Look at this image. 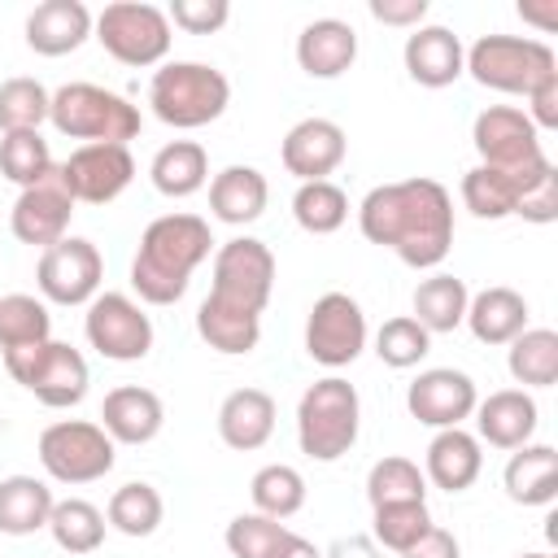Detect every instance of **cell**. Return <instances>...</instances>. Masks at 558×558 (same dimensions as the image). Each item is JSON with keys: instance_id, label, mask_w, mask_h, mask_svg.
Instances as JSON below:
<instances>
[{"instance_id": "cell-1", "label": "cell", "mask_w": 558, "mask_h": 558, "mask_svg": "<svg viewBox=\"0 0 558 558\" xmlns=\"http://www.w3.org/2000/svg\"><path fill=\"white\" fill-rule=\"evenodd\" d=\"M357 227L371 244L392 248L405 266L432 270L453 248V196L436 179H401L366 192Z\"/></svg>"}, {"instance_id": "cell-2", "label": "cell", "mask_w": 558, "mask_h": 558, "mask_svg": "<svg viewBox=\"0 0 558 558\" xmlns=\"http://www.w3.org/2000/svg\"><path fill=\"white\" fill-rule=\"evenodd\" d=\"M209 248H214V235L205 218L161 214L140 235V253L131 262V288L148 305H174L187 292L192 270L209 257Z\"/></svg>"}, {"instance_id": "cell-3", "label": "cell", "mask_w": 558, "mask_h": 558, "mask_svg": "<svg viewBox=\"0 0 558 558\" xmlns=\"http://www.w3.org/2000/svg\"><path fill=\"white\" fill-rule=\"evenodd\" d=\"M148 105L153 113L174 126V131H196L209 126L214 118L227 113L231 105V83L222 70L205 65V61H170L153 74L148 83Z\"/></svg>"}, {"instance_id": "cell-4", "label": "cell", "mask_w": 558, "mask_h": 558, "mask_svg": "<svg viewBox=\"0 0 558 558\" xmlns=\"http://www.w3.org/2000/svg\"><path fill=\"white\" fill-rule=\"evenodd\" d=\"M357 427H362V401L357 388L340 375L314 379L301 392L296 405V440L301 453L314 462H336L357 445Z\"/></svg>"}, {"instance_id": "cell-5", "label": "cell", "mask_w": 558, "mask_h": 558, "mask_svg": "<svg viewBox=\"0 0 558 558\" xmlns=\"http://www.w3.org/2000/svg\"><path fill=\"white\" fill-rule=\"evenodd\" d=\"M48 122L61 135L83 140V144H126L140 135V109L100 83L57 87L52 105H48Z\"/></svg>"}, {"instance_id": "cell-6", "label": "cell", "mask_w": 558, "mask_h": 558, "mask_svg": "<svg viewBox=\"0 0 558 558\" xmlns=\"http://www.w3.org/2000/svg\"><path fill=\"white\" fill-rule=\"evenodd\" d=\"M462 70H471V78L480 87H493V92H506V96H532L545 78L558 74V57L541 39L484 35V39L471 44Z\"/></svg>"}, {"instance_id": "cell-7", "label": "cell", "mask_w": 558, "mask_h": 558, "mask_svg": "<svg viewBox=\"0 0 558 558\" xmlns=\"http://www.w3.org/2000/svg\"><path fill=\"white\" fill-rule=\"evenodd\" d=\"M4 371L35 392V401H44L48 410H70L87 397V357L74 344L61 340H44V344H22L4 353Z\"/></svg>"}, {"instance_id": "cell-8", "label": "cell", "mask_w": 558, "mask_h": 558, "mask_svg": "<svg viewBox=\"0 0 558 558\" xmlns=\"http://www.w3.org/2000/svg\"><path fill=\"white\" fill-rule=\"evenodd\" d=\"M100 48L122 65H157L170 52V17L157 4L144 0H113L96 17Z\"/></svg>"}, {"instance_id": "cell-9", "label": "cell", "mask_w": 558, "mask_h": 558, "mask_svg": "<svg viewBox=\"0 0 558 558\" xmlns=\"http://www.w3.org/2000/svg\"><path fill=\"white\" fill-rule=\"evenodd\" d=\"M113 440L100 423L61 418L39 432V462L57 484H92L113 471Z\"/></svg>"}, {"instance_id": "cell-10", "label": "cell", "mask_w": 558, "mask_h": 558, "mask_svg": "<svg viewBox=\"0 0 558 558\" xmlns=\"http://www.w3.org/2000/svg\"><path fill=\"white\" fill-rule=\"evenodd\" d=\"M270 288H275V253L262 240L235 235V240L218 244L209 296H218V301H227L235 310L262 314L266 301H270Z\"/></svg>"}, {"instance_id": "cell-11", "label": "cell", "mask_w": 558, "mask_h": 558, "mask_svg": "<svg viewBox=\"0 0 558 558\" xmlns=\"http://www.w3.org/2000/svg\"><path fill=\"white\" fill-rule=\"evenodd\" d=\"M87 344L109 362H140L153 349V323L126 292H96L83 318Z\"/></svg>"}, {"instance_id": "cell-12", "label": "cell", "mask_w": 558, "mask_h": 558, "mask_svg": "<svg viewBox=\"0 0 558 558\" xmlns=\"http://www.w3.org/2000/svg\"><path fill=\"white\" fill-rule=\"evenodd\" d=\"M471 144L480 153V166L493 170H532L549 161L541 148V131L514 105H488L471 126Z\"/></svg>"}, {"instance_id": "cell-13", "label": "cell", "mask_w": 558, "mask_h": 558, "mask_svg": "<svg viewBox=\"0 0 558 558\" xmlns=\"http://www.w3.org/2000/svg\"><path fill=\"white\" fill-rule=\"evenodd\" d=\"M366 349V314L349 292H323L305 318V353L318 366H349Z\"/></svg>"}, {"instance_id": "cell-14", "label": "cell", "mask_w": 558, "mask_h": 558, "mask_svg": "<svg viewBox=\"0 0 558 558\" xmlns=\"http://www.w3.org/2000/svg\"><path fill=\"white\" fill-rule=\"evenodd\" d=\"M61 183L74 196V205H109L118 201L135 179V157L126 144H78L61 166Z\"/></svg>"}, {"instance_id": "cell-15", "label": "cell", "mask_w": 558, "mask_h": 558, "mask_svg": "<svg viewBox=\"0 0 558 558\" xmlns=\"http://www.w3.org/2000/svg\"><path fill=\"white\" fill-rule=\"evenodd\" d=\"M105 257L92 240L65 235L39 253V292L52 305H87L100 292Z\"/></svg>"}, {"instance_id": "cell-16", "label": "cell", "mask_w": 558, "mask_h": 558, "mask_svg": "<svg viewBox=\"0 0 558 558\" xmlns=\"http://www.w3.org/2000/svg\"><path fill=\"white\" fill-rule=\"evenodd\" d=\"M70 218H74V196L65 192L61 183V170L52 166L35 187H22V196L13 201V214H9V227L22 244H35V248H48L57 240H65L70 231Z\"/></svg>"}, {"instance_id": "cell-17", "label": "cell", "mask_w": 558, "mask_h": 558, "mask_svg": "<svg viewBox=\"0 0 558 558\" xmlns=\"http://www.w3.org/2000/svg\"><path fill=\"white\" fill-rule=\"evenodd\" d=\"M475 379L466 371L453 366H432L423 371L410 388H405V405L418 423L445 432V427H462V418L475 414Z\"/></svg>"}, {"instance_id": "cell-18", "label": "cell", "mask_w": 558, "mask_h": 558, "mask_svg": "<svg viewBox=\"0 0 558 558\" xmlns=\"http://www.w3.org/2000/svg\"><path fill=\"white\" fill-rule=\"evenodd\" d=\"M344 148H349V140L331 118H301L283 135L279 157H283L288 174H296L301 183H318L344 161Z\"/></svg>"}, {"instance_id": "cell-19", "label": "cell", "mask_w": 558, "mask_h": 558, "mask_svg": "<svg viewBox=\"0 0 558 558\" xmlns=\"http://www.w3.org/2000/svg\"><path fill=\"white\" fill-rule=\"evenodd\" d=\"M554 170V161L545 166H532V170H493V166H475L462 174V205L475 214V218H510L523 201L527 187H536L545 174Z\"/></svg>"}, {"instance_id": "cell-20", "label": "cell", "mask_w": 558, "mask_h": 558, "mask_svg": "<svg viewBox=\"0 0 558 558\" xmlns=\"http://www.w3.org/2000/svg\"><path fill=\"white\" fill-rule=\"evenodd\" d=\"M161 423H166V405L153 388L122 384L100 401V427L109 432L113 445H148L161 432Z\"/></svg>"}, {"instance_id": "cell-21", "label": "cell", "mask_w": 558, "mask_h": 558, "mask_svg": "<svg viewBox=\"0 0 558 558\" xmlns=\"http://www.w3.org/2000/svg\"><path fill=\"white\" fill-rule=\"evenodd\" d=\"M96 17L83 0H44L26 17V44L39 57H65L92 35Z\"/></svg>"}, {"instance_id": "cell-22", "label": "cell", "mask_w": 558, "mask_h": 558, "mask_svg": "<svg viewBox=\"0 0 558 558\" xmlns=\"http://www.w3.org/2000/svg\"><path fill=\"white\" fill-rule=\"evenodd\" d=\"M357 61V31L340 17H314L296 35V65L310 78H340Z\"/></svg>"}, {"instance_id": "cell-23", "label": "cell", "mask_w": 558, "mask_h": 558, "mask_svg": "<svg viewBox=\"0 0 558 558\" xmlns=\"http://www.w3.org/2000/svg\"><path fill=\"white\" fill-rule=\"evenodd\" d=\"M401 57H405V74L418 87H449L466 65L462 39L449 26H414Z\"/></svg>"}, {"instance_id": "cell-24", "label": "cell", "mask_w": 558, "mask_h": 558, "mask_svg": "<svg viewBox=\"0 0 558 558\" xmlns=\"http://www.w3.org/2000/svg\"><path fill=\"white\" fill-rule=\"evenodd\" d=\"M475 440H488L493 449H519L536 432V401L523 388H501L475 401Z\"/></svg>"}, {"instance_id": "cell-25", "label": "cell", "mask_w": 558, "mask_h": 558, "mask_svg": "<svg viewBox=\"0 0 558 558\" xmlns=\"http://www.w3.org/2000/svg\"><path fill=\"white\" fill-rule=\"evenodd\" d=\"M275 432V397L262 388H235L227 392V401L218 405V436L222 445L253 453L270 440Z\"/></svg>"}, {"instance_id": "cell-26", "label": "cell", "mask_w": 558, "mask_h": 558, "mask_svg": "<svg viewBox=\"0 0 558 558\" xmlns=\"http://www.w3.org/2000/svg\"><path fill=\"white\" fill-rule=\"evenodd\" d=\"M266 201H270V183L257 166H227L209 179V209L218 222L231 227L257 222L266 214Z\"/></svg>"}, {"instance_id": "cell-27", "label": "cell", "mask_w": 558, "mask_h": 558, "mask_svg": "<svg viewBox=\"0 0 558 558\" xmlns=\"http://www.w3.org/2000/svg\"><path fill=\"white\" fill-rule=\"evenodd\" d=\"M484 471V453H480V440L462 427H445L432 436L427 445V480L445 493H466Z\"/></svg>"}, {"instance_id": "cell-28", "label": "cell", "mask_w": 558, "mask_h": 558, "mask_svg": "<svg viewBox=\"0 0 558 558\" xmlns=\"http://www.w3.org/2000/svg\"><path fill=\"white\" fill-rule=\"evenodd\" d=\"M462 323L480 344H510L519 331H527V301L514 288H484L466 301Z\"/></svg>"}, {"instance_id": "cell-29", "label": "cell", "mask_w": 558, "mask_h": 558, "mask_svg": "<svg viewBox=\"0 0 558 558\" xmlns=\"http://www.w3.org/2000/svg\"><path fill=\"white\" fill-rule=\"evenodd\" d=\"M506 497L519 506H549L558 497V453L554 445H519L506 462Z\"/></svg>"}, {"instance_id": "cell-30", "label": "cell", "mask_w": 558, "mask_h": 558, "mask_svg": "<svg viewBox=\"0 0 558 558\" xmlns=\"http://www.w3.org/2000/svg\"><path fill=\"white\" fill-rule=\"evenodd\" d=\"M196 331L209 349L227 353V357H240V353H253L257 340H262V314H248V310H235L218 296H205L201 310H196Z\"/></svg>"}, {"instance_id": "cell-31", "label": "cell", "mask_w": 558, "mask_h": 558, "mask_svg": "<svg viewBox=\"0 0 558 558\" xmlns=\"http://www.w3.org/2000/svg\"><path fill=\"white\" fill-rule=\"evenodd\" d=\"M57 497L44 480L35 475H9L0 480V532L4 536H31L39 527H48Z\"/></svg>"}, {"instance_id": "cell-32", "label": "cell", "mask_w": 558, "mask_h": 558, "mask_svg": "<svg viewBox=\"0 0 558 558\" xmlns=\"http://www.w3.org/2000/svg\"><path fill=\"white\" fill-rule=\"evenodd\" d=\"M148 174H153V187L161 196L183 201V196H192V192H201L209 183V157H205V148L196 140H174V144L157 148Z\"/></svg>"}, {"instance_id": "cell-33", "label": "cell", "mask_w": 558, "mask_h": 558, "mask_svg": "<svg viewBox=\"0 0 558 558\" xmlns=\"http://www.w3.org/2000/svg\"><path fill=\"white\" fill-rule=\"evenodd\" d=\"M466 301H471V292H466V283L458 275H432V279H423L414 288V314L410 318L427 336L432 331H453L466 318Z\"/></svg>"}, {"instance_id": "cell-34", "label": "cell", "mask_w": 558, "mask_h": 558, "mask_svg": "<svg viewBox=\"0 0 558 558\" xmlns=\"http://www.w3.org/2000/svg\"><path fill=\"white\" fill-rule=\"evenodd\" d=\"M506 366L519 384L527 388H549L558 379V331L549 327H527L510 340V353H506Z\"/></svg>"}, {"instance_id": "cell-35", "label": "cell", "mask_w": 558, "mask_h": 558, "mask_svg": "<svg viewBox=\"0 0 558 558\" xmlns=\"http://www.w3.org/2000/svg\"><path fill=\"white\" fill-rule=\"evenodd\" d=\"M105 527H109L105 514L83 497H65L48 514V532L65 554H96L105 541Z\"/></svg>"}, {"instance_id": "cell-36", "label": "cell", "mask_w": 558, "mask_h": 558, "mask_svg": "<svg viewBox=\"0 0 558 558\" xmlns=\"http://www.w3.org/2000/svg\"><path fill=\"white\" fill-rule=\"evenodd\" d=\"M161 514H166V501H161V493H157L153 484H144V480L122 484V488L109 497V510H105L109 527H118L122 536H153V532L161 527Z\"/></svg>"}, {"instance_id": "cell-37", "label": "cell", "mask_w": 558, "mask_h": 558, "mask_svg": "<svg viewBox=\"0 0 558 558\" xmlns=\"http://www.w3.org/2000/svg\"><path fill=\"white\" fill-rule=\"evenodd\" d=\"M292 218L301 231L310 235H331L344 227L349 218V196L344 187H336L331 179H318V183H301L296 196H292Z\"/></svg>"}, {"instance_id": "cell-38", "label": "cell", "mask_w": 558, "mask_h": 558, "mask_svg": "<svg viewBox=\"0 0 558 558\" xmlns=\"http://www.w3.org/2000/svg\"><path fill=\"white\" fill-rule=\"evenodd\" d=\"M52 340V314L44 301L26 296V292H9L0 296V353L22 349V344H44Z\"/></svg>"}, {"instance_id": "cell-39", "label": "cell", "mask_w": 558, "mask_h": 558, "mask_svg": "<svg viewBox=\"0 0 558 558\" xmlns=\"http://www.w3.org/2000/svg\"><path fill=\"white\" fill-rule=\"evenodd\" d=\"M248 497L257 506V514H270V519H292L301 506H305V480L296 466H283V462H270L253 475L248 484Z\"/></svg>"}, {"instance_id": "cell-40", "label": "cell", "mask_w": 558, "mask_h": 558, "mask_svg": "<svg viewBox=\"0 0 558 558\" xmlns=\"http://www.w3.org/2000/svg\"><path fill=\"white\" fill-rule=\"evenodd\" d=\"M52 153H48V140L39 131H9L0 140V174L17 187H35L48 170H52Z\"/></svg>"}, {"instance_id": "cell-41", "label": "cell", "mask_w": 558, "mask_h": 558, "mask_svg": "<svg viewBox=\"0 0 558 558\" xmlns=\"http://www.w3.org/2000/svg\"><path fill=\"white\" fill-rule=\"evenodd\" d=\"M366 501L388 506V501H427V475L410 458H379L366 475Z\"/></svg>"}, {"instance_id": "cell-42", "label": "cell", "mask_w": 558, "mask_h": 558, "mask_svg": "<svg viewBox=\"0 0 558 558\" xmlns=\"http://www.w3.org/2000/svg\"><path fill=\"white\" fill-rule=\"evenodd\" d=\"M427 527H432L427 501H388V506H375V519H371L375 545L392 554H405Z\"/></svg>"}, {"instance_id": "cell-43", "label": "cell", "mask_w": 558, "mask_h": 558, "mask_svg": "<svg viewBox=\"0 0 558 558\" xmlns=\"http://www.w3.org/2000/svg\"><path fill=\"white\" fill-rule=\"evenodd\" d=\"M52 92L39 78H4L0 83V131H39L48 118Z\"/></svg>"}, {"instance_id": "cell-44", "label": "cell", "mask_w": 558, "mask_h": 558, "mask_svg": "<svg viewBox=\"0 0 558 558\" xmlns=\"http://www.w3.org/2000/svg\"><path fill=\"white\" fill-rule=\"evenodd\" d=\"M375 353H379L384 366L410 371V366H418V362L432 353V336H427L410 314H397V318H388V323L375 331Z\"/></svg>"}, {"instance_id": "cell-45", "label": "cell", "mask_w": 558, "mask_h": 558, "mask_svg": "<svg viewBox=\"0 0 558 558\" xmlns=\"http://www.w3.org/2000/svg\"><path fill=\"white\" fill-rule=\"evenodd\" d=\"M292 536V527L283 519H270V514H235L227 523V549L231 558H270L283 541Z\"/></svg>"}, {"instance_id": "cell-46", "label": "cell", "mask_w": 558, "mask_h": 558, "mask_svg": "<svg viewBox=\"0 0 558 558\" xmlns=\"http://www.w3.org/2000/svg\"><path fill=\"white\" fill-rule=\"evenodd\" d=\"M166 17H170L179 31H187V35H214V31L227 26L231 4H227V0H174V4L166 9Z\"/></svg>"}, {"instance_id": "cell-47", "label": "cell", "mask_w": 558, "mask_h": 558, "mask_svg": "<svg viewBox=\"0 0 558 558\" xmlns=\"http://www.w3.org/2000/svg\"><path fill=\"white\" fill-rule=\"evenodd\" d=\"M514 214L527 218V222H554L558 218V170H549L536 187H527Z\"/></svg>"}, {"instance_id": "cell-48", "label": "cell", "mask_w": 558, "mask_h": 558, "mask_svg": "<svg viewBox=\"0 0 558 558\" xmlns=\"http://www.w3.org/2000/svg\"><path fill=\"white\" fill-rule=\"evenodd\" d=\"M371 17L384 26H418L427 17V0H371Z\"/></svg>"}, {"instance_id": "cell-49", "label": "cell", "mask_w": 558, "mask_h": 558, "mask_svg": "<svg viewBox=\"0 0 558 558\" xmlns=\"http://www.w3.org/2000/svg\"><path fill=\"white\" fill-rule=\"evenodd\" d=\"M527 122H532L536 131H554V126H558V74L545 78V83L527 96Z\"/></svg>"}, {"instance_id": "cell-50", "label": "cell", "mask_w": 558, "mask_h": 558, "mask_svg": "<svg viewBox=\"0 0 558 558\" xmlns=\"http://www.w3.org/2000/svg\"><path fill=\"white\" fill-rule=\"evenodd\" d=\"M401 558H462V545H458V536L453 532H445V527H427Z\"/></svg>"}, {"instance_id": "cell-51", "label": "cell", "mask_w": 558, "mask_h": 558, "mask_svg": "<svg viewBox=\"0 0 558 558\" xmlns=\"http://www.w3.org/2000/svg\"><path fill=\"white\" fill-rule=\"evenodd\" d=\"M519 17H523V22H536L541 31H554V26H558V0H549V4H527V0H523V4H519Z\"/></svg>"}, {"instance_id": "cell-52", "label": "cell", "mask_w": 558, "mask_h": 558, "mask_svg": "<svg viewBox=\"0 0 558 558\" xmlns=\"http://www.w3.org/2000/svg\"><path fill=\"white\" fill-rule=\"evenodd\" d=\"M270 558H323V549H318L314 541H305V536H296V532H292V536H288Z\"/></svg>"}, {"instance_id": "cell-53", "label": "cell", "mask_w": 558, "mask_h": 558, "mask_svg": "<svg viewBox=\"0 0 558 558\" xmlns=\"http://www.w3.org/2000/svg\"><path fill=\"white\" fill-rule=\"evenodd\" d=\"M514 558H554V554H514Z\"/></svg>"}]
</instances>
